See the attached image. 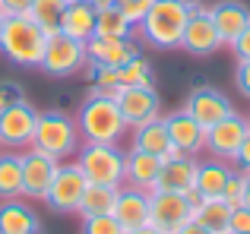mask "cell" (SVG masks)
<instances>
[{
    "label": "cell",
    "instance_id": "43",
    "mask_svg": "<svg viewBox=\"0 0 250 234\" xmlns=\"http://www.w3.org/2000/svg\"><path fill=\"white\" fill-rule=\"evenodd\" d=\"M244 206L250 209V174H244Z\"/></svg>",
    "mask_w": 250,
    "mask_h": 234
},
{
    "label": "cell",
    "instance_id": "9",
    "mask_svg": "<svg viewBox=\"0 0 250 234\" xmlns=\"http://www.w3.org/2000/svg\"><path fill=\"white\" fill-rule=\"evenodd\" d=\"M114 101L121 108L127 127H140L155 117H162V98L155 86H121L114 92Z\"/></svg>",
    "mask_w": 250,
    "mask_h": 234
},
{
    "label": "cell",
    "instance_id": "14",
    "mask_svg": "<svg viewBox=\"0 0 250 234\" xmlns=\"http://www.w3.org/2000/svg\"><path fill=\"white\" fill-rule=\"evenodd\" d=\"M184 111L193 117V120L200 123L203 130H209V127H215L219 120H225L228 114H234V108H231V101H228L225 95L219 92V89L200 86V89H193V92H190Z\"/></svg>",
    "mask_w": 250,
    "mask_h": 234
},
{
    "label": "cell",
    "instance_id": "15",
    "mask_svg": "<svg viewBox=\"0 0 250 234\" xmlns=\"http://www.w3.org/2000/svg\"><path fill=\"white\" fill-rule=\"evenodd\" d=\"M140 54L130 38H104V35H92L85 41V57L92 67H124L127 60Z\"/></svg>",
    "mask_w": 250,
    "mask_h": 234
},
{
    "label": "cell",
    "instance_id": "26",
    "mask_svg": "<svg viewBox=\"0 0 250 234\" xmlns=\"http://www.w3.org/2000/svg\"><path fill=\"white\" fill-rule=\"evenodd\" d=\"M228 218H231V206L225 203L222 196H203L200 203L193 206V222L203 225L206 231H225Z\"/></svg>",
    "mask_w": 250,
    "mask_h": 234
},
{
    "label": "cell",
    "instance_id": "32",
    "mask_svg": "<svg viewBox=\"0 0 250 234\" xmlns=\"http://www.w3.org/2000/svg\"><path fill=\"white\" fill-rule=\"evenodd\" d=\"M92 82H95V92L114 95L121 89V67H92Z\"/></svg>",
    "mask_w": 250,
    "mask_h": 234
},
{
    "label": "cell",
    "instance_id": "19",
    "mask_svg": "<svg viewBox=\"0 0 250 234\" xmlns=\"http://www.w3.org/2000/svg\"><path fill=\"white\" fill-rule=\"evenodd\" d=\"M196 155H177V158L162 161L155 190H168V193H187L190 187H196Z\"/></svg>",
    "mask_w": 250,
    "mask_h": 234
},
{
    "label": "cell",
    "instance_id": "33",
    "mask_svg": "<svg viewBox=\"0 0 250 234\" xmlns=\"http://www.w3.org/2000/svg\"><path fill=\"white\" fill-rule=\"evenodd\" d=\"M114 6L130 19V25L136 29V25L146 19V13H149V6H152V0H114Z\"/></svg>",
    "mask_w": 250,
    "mask_h": 234
},
{
    "label": "cell",
    "instance_id": "16",
    "mask_svg": "<svg viewBox=\"0 0 250 234\" xmlns=\"http://www.w3.org/2000/svg\"><path fill=\"white\" fill-rule=\"evenodd\" d=\"M162 120H165V127H168L171 146L181 149L184 155H196V152L206 149V130H203L187 111H174V114L162 117Z\"/></svg>",
    "mask_w": 250,
    "mask_h": 234
},
{
    "label": "cell",
    "instance_id": "20",
    "mask_svg": "<svg viewBox=\"0 0 250 234\" xmlns=\"http://www.w3.org/2000/svg\"><path fill=\"white\" fill-rule=\"evenodd\" d=\"M209 16L215 22V32H219L222 44H231L250 25V10L244 3H238V0H222V3L209 6Z\"/></svg>",
    "mask_w": 250,
    "mask_h": 234
},
{
    "label": "cell",
    "instance_id": "27",
    "mask_svg": "<svg viewBox=\"0 0 250 234\" xmlns=\"http://www.w3.org/2000/svg\"><path fill=\"white\" fill-rule=\"evenodd\" d=\"M117 190L121 187H111V184H89L80 199V215L89 218V215H108L114 212V203H117Z\"/></svg>",
    "mask_w": 250,
    "mask_h": 234
},
{
    "label": "cell",
    "instance_id": "2",
    "mask_svg": "<svg viewBox=\"0 0 250 234\" xmlns=\"http://www.w3.org/2000/svg\"><path fill=\"white\" fill-rule=\"evenodd\" d=\"M48 44V32L32 16H6L3 32H0V51L6 60L19 67H38Z\"/></svg>",
    "mask_w": 250,
    "mask_h": 234
},
{
    "label": "cell",
    "instance_id": "8",
    "mask_svg": "<svg viewBox=\"0 0 250 234\" xmlns=\"http://www.w3.org/2000/svg\"><path fill=\"white\" fill-rule=\"evenodd\" d=\"M35 123H38V111L29 101H16V105L3 108L0 111V146L3 149H22L32 146V136H35Z\"/></svg>",
    "mask_w": 250,
    "mask_h": 234
},
{
    "label": "cell",
    "instance_id": "40",
    "mask_svg": "<svg viewBox=\"0 0 250 234\" xmlns=\"http://www.w3.org/2000/svg\"><path fill=\"white\" fill-rule=\"evenodd\" d=\"M234 165H238V171H244L250 174V133L244 136V142H241V149H238V155H234Z\"/></svg>",
    "mask_w": 250,
    "mask_h": 234
},
{
    "label": "cell",
    "instance_id": "31",
    "mask_svg": "<svg viewBox=\"0 0 250 234\" xmlns=\"http://www.w3.org/2000/svg\"><path fill=\"white\" fill-rule=\"evenodd\" d=\"M83 234H127V228H124V225L108 212V215H89V218H83Z\"/></svg>",
    "mask_w": 250,
    "mask_h": 234
},
{
    "label": "cell",
    "instance_id": "18",
    "mask_svg": "<svg viewBox=\"0 0 250 234\" xmlns=\"http://www.w3.org/2000/svg\"><path fill=\"white\" fill-rule=\"evenodd\" d=\"M111 215L127 231L140 228V225H149V193L124 184L121 190H117V203H114V212H111Z\"/></svg>",
    "mask_w": 250,
    "mask_h": 234
},
{
    "label": "cell",
    "instance_id": "47",
    "mask_svg": "<svg viewBox=\"0 0 250 234\" xmlns=\"http://www.w3.org/2000/svg\"><path fill=\"white\" fill-rule=\"evenodd\" d=\"M3 19H6V16H3V13H0V32H3Z\"/></svg>",
    "mask_w": 250,
    "mask_h": 234
},
{
    "label": "cell",
    "instance_id": "3",
    "mask_svg": "<svg viewBox=\"0 0 250 234\" xmlns=\"http://www.w3.org/2000/svg\"><path fill=\"white\" fill-rule=\"evenodd\" d=\"M187 19H190V6H184L181 0H152L146 19L136 29L152 48L171 51V48H181Z\"/></svg>",
    "mask_w": 250,
    "mask_h": 234
},
{
    "label": "cell",
    "instance_id": "21",
    "mask_svg": "<svg viewBox=\"0 0 250 234\" xmlns=\"http://www.w3.org/2000/svg\"><path fill=\"white\" fill-rule=\"evenodd\" d=\"M159 171H162V158H159V155L130 149V152H127V168H124V184L152 193L155 180H159Z\"/></svg>",
    "mask_w": 250,
    "mask_h": 234
},
{
    "label": "cell",
    "instance_id": "29",
    "mask_svg": "<svg viewBox=\"0 0 250 234\" xmlns=\"http://www.w3.org/2000/svg\"><path fill=\"white\" fill-rule=\"evenodd\" d=\"M70 3H73V0H32L29 16L51 35V32L61 29V16H63V10H67Z\"/></svg>",
    "mask_w": 250,
    "mask_h": 234
},
{
    "label": "cell",
    "instance_id": "37",
    "mask_svg": "<svg viewBox=\"0 0 250 234\" xmlns=\"http://www.w3.org/2000/svg\"><path fill=\"white\" fill-rule=\"evenodd\" d=\"M32 0H0V13L3 16H29Z\"/></svg>",
    "mask_w": 250,
    "mask_h": 234
},
{
    "label": "cell",
    "instance_id": "36",
    "mask_svg": "<svg viewBox=\"0 0 250 234\" xmlns=\"http://www.w3.org/2000/svg\"><path fill=\"white\" fill-rule=\"evenodd\" d=\"M228 228L238 231V234H250V209H247V206H238V209H231Z\"/></svg>",
    "mask_w": 250,
    "mask_h": 234
},
{
    "label": "cell",
    "instance_id": "41",
    "mask_svg": "<svg viewBox=\"0 0 250 234\" xmlns=\"http://www.w3.org/2000/svg\"><path fill=\"white\" fill-rule=\"evenodd\" d=\"M174 234H212V231H206V228H203V225H196L193 218H190V222L184 225V228H177Z\"/></svg>",
    "mask_w": 250,
    "mask_h": 234
},
{
    "label": "cell",
    "instance_id": "35",
    "mask_svg": "<svg viewBox=\"0 0 250 234\" xmlns=\"http://www.w3.org/2000/svg\"><path fill=\"white\" fill-rule=\"evenodd\" d=\"M22 98H25L22 86H16V82H0V111L16 105V101H22Z\"/></svg>",
    "mask_w": 250,
    "mask_h": 234
},
{
    "label": "cell",
    "instance_id": "12",
    "mask_svg": "<svg viewBox=\"0 0 250 234\" xmlns=\"http://www.w3.org/2000/svg\"><path fill=\"white\" fill-rule=\"evenodd\" d=\"M61 161L38 149H22V199H44Z\"/></svg>",
    "mask_w": 250,
    "mask_h": 234
},
{
    "label": "cell",
    "instance_id": "6",
    "mask_svg": "<svg viewBox=\"0 0 250 234\" xmlns=\"http://www.w3.org/2000/svg\"><path fill=\"white\" fill-rule=\"evenodd\" d=\"M85 63H89V57H85V41H76V38L63 35V32H51L38 67L48 76H57V79H61V76L80 73Z\"/></svg>",
    "mask_w": 250,
    "mask_h": 234
},
{
    "label": "cell",
    "instance_id": "23",
    "mask_svg": "<svg viewBox=\"0 0 250 234\" xmlns=\"http://www.w3.org/2000/svg\"><path fill=\"white\" fill-rule=\"evenodd\" d=\"M95 13H98V10H95L92 3L73 0V3L63 10L61 29H57V32H63V35L76 38V41H89V38L95 35Z\"/></svg>",
    "mask_w": 250,
    "mask_h": 234
},
{
    "label": "cell",
    "instance_id": "30",
    "mask_svg": "<svg viewBox=\"0 0 250 234\" xmlns=\"http://www.w3.org/2000/svg\"><path fill=\"white\" fill-rule=\"evenodd\" d=\"M155 76H152V63L146 57L136 54L133 60H127L121 67V86H152Z\"/></svg>",
    "mask_w": 250,
    "mask_h": 234
},
{
    "label": "cell",
    "instance_id": "45",
    "mask_svg": "<svg viewBox=\"0 0 250 234\" xmlns=\"http://www.w3.org/2000/svg\"><path fill=\"white\" fill-rule=\"evenodd\" d=\"M111 3H114V0H98L95 6H111Z\"/></svg>",
    "mask_w": 250,
    "mask_h": 234
},
{
    "label": "cell",
    "instance_id": "38",
    "mask_svg": "<svg viewBox=\"0 0 250 234\" xmlns=\"http://www.w3.org/2000/svg\"><path fill=\"white\" fill-rule=\"evenodd\" d=\"M228 48L234 51V57H238V60H250V25L241 32L238 38H234L231 44H228Z\"/></svg>",
    "mask_w": 250,
    "mask_h": 234
},
{
    "label": "cell",
    "instance_id": "10",
    "mask_svg": "<svg viewBox=\"0 0 250 234\" xmlns=\"http://www.w3.org/2000/svg\"><path fill=\"white\" fill-rule=\"evenodd\" d=\"M193 218V206L187 203L184 193H168V190H152L149 193V225L159 231L174 234L177 228Z\"/></svg>",
    "mask_w": 250,
    "mask_h": 234
},
{
    "label": "cell",
    "instance_id": "34",
    "mask_svg": "<svg viewBox=\"0 0 250 234\" xmlns=\"http://www.w3.org/2000/svg\"><path fill=\"white\" fill-rule=\"evenodd\" d=\"M222 199H225L231 209H238V206H244V171H234L231 177H228L225 190H222Z\"/></svg>",
    "mask_w": 250,
    "mask_h": 234
},
{
    "label": "cell",
    "instance_id": "25",
    "mask_svg": "<svg viewBox=\"0 0 250 234\" xmlns=\"http://www.w3.org/2000/svg\"><path fill=\"white\" fill-rule=\"evenodd\" d=\"M22 196V152L6 149L0 152V199Z\"/></svg>",
    "mask_w": 250,
    "mask_h": 234
},
{
    "label": "cell",
    "instance_id": "24",
    "mask_svg": "<svg viewBox=\"0 0 250 234\" xmlns=\"http://www.w3.org/2000/svg\"><path fill=\"white\" fill-rule=\"evenodd\" d=\"M231 174H234V168L225 158L200 161L196 165V190H200V196H222V190H225Z\"/></svg>",
    "mask_w": 250,
    "mask_h": 234
},
{
    "label": "cell",
    "instance_id": "13",
    "mask_svg": "<svg viewBox=\"0 0 250 234\" xmlns=\"http://www.w3.org/2000/svg\"><path fill=\"white\" fill-rule=\"evenodd\" d=\"M250 133V120L241 114H228L225 120H219L215 127L206 130V149L212 152V158H225L231 161L238 155L244 136Z\"/></svg>",
    "mask_w": 250,
    "mask_h": 234
},
{
    "label": "cell",
    "instance_id": "28",
    "mask_svg": "<svg viewBox=\"0 0 250 234\" xmlns=\"http://www.w3.org/2000/svg\"><path fill=\"white\" fill-rule=\"evenodd\" d=\"M95 35H104V38H130L133 35V25L130 19L117 10L114 3L111 6H95Z\"/></svg>",
    "mask_w": 250,
    "mask_h": 234
},
{
    "label": "cell",
    "instance_id": "17",
    "mask_svg": "<svg viewBox=\"0 0 250 234\" xmlns=\"http://www.w3.org/2000/svg\"><path fill=\"white\" fill-rule=\"evenodd\" d=\"M130 149H136V152H149V155H159L162 161L184 155L181 149L171 146L168 127H165V120H162V117H155V120H149V123L133 127V146H130Z\"/></svg>",
    "mask_w": 250,
    "mask_h": 234
},
{
    "label": "cell",
    "instance_id": "46",
    "mask_svg": "<svg viewBox=\"0 0 250 234\" xmlns=\"http://www.w3.org/2000/svg\"><path fill=\"white\" fill-rule=\"evenodd\" d=\"M215 234H238V231H231V228H225V231H215Z\"/></svg>",
    "mask_w": 250,
    "mask_h": 234
},
{
    "label": "cell",
    "instance_id": "44",
    "mask_svg": "<svg viewBox=\"0 0 250 234\" xmlns=\"http://www.w3.org/2000/svg\"><path fill=\"white\" fill-rule=\"evenodd\" d=\"M184 6H190V10H193V6H200V0H181Z\"/></svg>",
    "mask_w": 250,
    "mask_h": 234
},
{
    "label": "cell",
    "instance_id": "39",
    "mask_svg": "<svg viewBox=\"0 0 250 234\" xmlns=\"http://www.w3.org/2000/svg\"><path fill=\"white\" fill-rule=\"evenodd\" d=\"M234 82H238L241 95L250 98V60H238V70H234Z\"/></svg>",
    "mask_w": 250,
    "mask_h": 234
},
{
    "label": "cell",
    "instance_id": "22",
    "mask_svg": "<svg viewBox=\"0 0 250 234\" xmlns=\"http://www.w3.org/2000/svg\"><path fill=\"white\" fill-rule=\"evenodd\" d=\"M42 228L35 209L19 199H0V234H35Z\"/></svg>",
    "mask_w": 250,
    "mask_h": 234
},
{
    "label": "cell",
    "instance_id": "4",
    "mask_svg": "<svg viewBox=\"0 0 250 234\" xmlns=\"http://www.w3.org/2000/svg\"><path fill=\"white\" fill-rule=\"evenodd\" d=\"M83 146L80 127L70 114L63 111H38V123H35V136H32V149L51 155V158L63 161L73 158L76 149Z\"/></svg>",
    "mask_w": 250,
    "mask_h": 234
},
{
    "label": "cell",
    "instance_id": "48",
    "mask_svg": "<svg viewBox=\"0 0 250 234\" xmlns=\"http://www.w3.org/2000/svg\"><path fill=\"white\" fill-rule=\"evenodd\" d=\"M83 3H92V6H95V3H98V0H83Z\"/></svg>",
    "mask_w": 250,
    "mask_h": 234
},
{
    "label": "cell",
    "instance_id": "42",
    "mask_svg": "<svg viewBox=\"0 0 250 234\" xmlns=\"http://www.w3.org/2000/svg\"><path fill=\"white\" fill-rule=\"evenodd\" d=\"M127 234H165V231H159L155 225H140V228H133V231H127Z\"/></svg>",
    "mask_w": 250,
    "mask_h": 234
},
{
    "label": "cell",
    "instance_id": "11",
    "mask_svg": "<svg viewBox=\"0 0 250 234\" xmlns=\"http://www.w3.org/2000/svg\"><path fill=\"white\" fill-rule=\"evenodd\" d=\"M181 48L193 57H209L222 48V38H219V32H215V22H212L206 6H193V10H190V19H187V25H184Z\"/></svg>",
    "mask_w": 250,
    "mask_h": 234
},
{
    "label": "cell",
    "instance_id": "1",
    "mask_svg": "<svg viewBox=\"0 0 250 234\" xmlns=\"http://www.w3.org/2000/svg\"><path fill=\"white\" fill-rule=\"evenodd\" d=\"M76 127H80L83 142H121V136L127 133V120H124L114 95L108 92H92L83 101L80 114H76Z\"/></svg>",
    "mask_w": 250,
    "mask_h": 234
},
{
    "label": "cell",
    "instance_id": "5",
    "mask_svg": "<svg viewBox=\"0 0 250 234\" xmlns=\"http://www.w3.org/2000/svg\"><path fill=\"white\" fill-rule=\"evenodd\" d=\"M73 161L80 165L89 184H111L124 187V168H127V152H121L117 142H83L76 149Z\"/></svg>",
    "mask_w": 250,
    "mask_h": 234
},
{
    "label": "cell",
    "instance_id": "7",
    "mask_svg": "<svg viewBox=\"0 0 250 234\" xmlns=\"http://www.w3.org/2000/svg\"><path fill=\"white\" fill-rule=\"evenodd\" d=\"M85 187H89V180H85V174L80 171V165H76L73 158L70 161L63 158L61 165H57V174H54V180H51V187H48L44 203H48L54 212H76Z\"/></svg>",
    "mask_w": 250,
    "mask_h": 234
},
{
    "label": "cell",
    "instance_id": "49",
    "mask_svg": "<svg viewBox=\"0 0 250 234\" xmlns=\"http://www.w3.org/2000/svg\"><path fill=\"white\" fill-rule=\"evenodd\" d=\"M35 234H42V228H38V231H35Z\"/></svg>",
    "mask_w": 250,
    "mask_h": 234
}]
</instances>
